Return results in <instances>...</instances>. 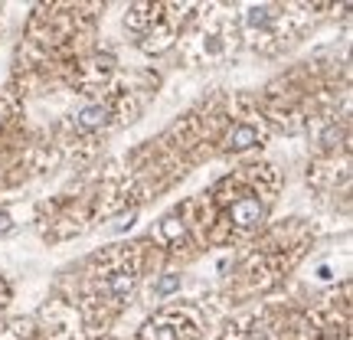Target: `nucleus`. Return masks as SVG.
<instances>
[{"instance_id":"obj_4","label":"nucleus","mask_w":353,"mask_h":340,"mask_svg":"<svg viewBox=\"0 0 353 340\" xmlns=\"http://www.w3.org/2000/svg\"><path fill=\"white\" fill-rule=\"evenodd\" d=\"M131 288H134V275L131 272H114L112 278H108V291H112V298H128L131 294Z\"/></svg>"},{"instance_id":"obj_9","label":"nucleus","mask_w":353,"mask_h":340,"mask_svg":"<svg viewBox=\"0 0 353 340\" xmlns=\"http://www.w3.org/2000/svg\"><path fill=\"white\" fill-rule=\"evenodd\" d=\"M13 229V219L7 213H0V232H10Z\"/></svg>"},{"instance_id":"obj_3","label":"nucleus","mask_w":353,"mask_h":340,"mask_svg":"<svg viewBox=\"0 0 353 340\" xmlns=\"http://www.w3.org/2000/svg\"><path fill=\"white\" fill-rule=\"evenodd\" d=\"M105 121H108V108H105V105H88V108H82V112L76 114V125L85 128V131L101 128Z\"/></svg>"},{"instance_id":"obj_6","label":"nucleus","mask_w":353,"mask_h":340,"mask_svg":"<svg viewBox=\"0 0 353 340\" xmlns=\"http://www.w3.org/2000/svg\"><path fill=\"white\" fill-rule=\"evenodd\" d=\"M268 20H272V10H268V7H252L249 17H245L249 26H268Z\"/></svg>"},{"instance_id":"obj_8","label":"nucleus","mask_w":353,"mask_h":340,"mask_svg":"<svg viewBox=\"0 0 353 340\" xmlns=\"http://www.w3.org/2000/svg\"><path fill=\"white\" fill-rule=\"evenodd\" d=\"M161 232H164L167 239L174 242L176 236H183V226H180V223H176V219H167V223H164V229H161Z\"/></svg>"},{"instance_id":"obj_7","label":"nucleus","mask_w":353,"mask_h":340,"mask_svg":"<svg viewBox=\"0 0 353 340\" xmlns=\"http://www.w3.org/2000/svg\"><path fill=\"white\" fill-rule=\"evenodd\" d=\"M180 288V275H164L157 285H154V294H170V291Z\"/></svg>"},{"instance_id":"obj_5","label":"nucleus","mask_w":353,"mask_h":340,"mask_svg":"<svg viewBox=\"0 0 353 340\" xmlns=\"http://www.w3.org/2000/svg\"><path fill=\"white\" fill-rule=\"evenodd\" d=\"M144 340H176V330L170 328V324H164V321H157V324H148L144 328Z\"/></svg>"},{"instance_id":"obj_2","label":"nucleus","mask_w":353,"mask_h":340,"mask_svg":"<svg viewBox=\"0 0 353 340\" xmlns=\"http://www.w3.org/2000/svg\"><path fill=\"white\" fill-rule=\"evenodd\" d=\"M252 144H259V128H252V125H236L226 138L229 151H245V148H252Z\"/></svg>"},{"instance_id":"obj_1","label":"nucleus","mask_w":353,"mask_h":340,"mask_svg":"<svg viewBox=\"0 0 353 340\" xmlns=\"http://www.w3.org/2000/svg\"><path fill=\"white\" fill-rule=\"evenodd\" d=\"M232 223L239 229H252V226H259L262 223V216H265V206L255 197H242L239 203H232Z\"/></svg>"}]
</instances>
